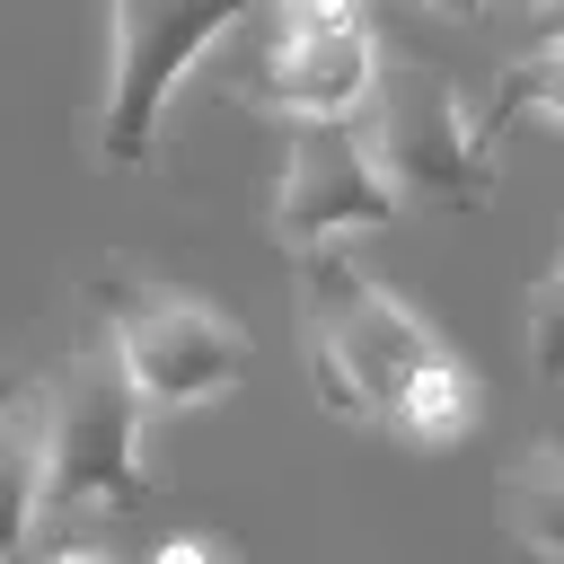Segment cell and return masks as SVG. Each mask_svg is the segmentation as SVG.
<instances>
[{"label": "cell", "mask_w": 564, "mask_h": 564, "mask_svg": "<svg viewBox=\"0 0 564 564\" xmlns=\"http://www.w3.org/2000/svg\"><path fill=\"white\" fill-rule=\"evenodd\" d=\"M520 115H555V123H564V44L520 53V62L502 70V88H494V106H485L476 123H485V141H502Z\"/></svg>", "instance_id": "11"}, {"label": "cell", "mask_w": 564, "mask_h": 564, "mask_svg": "<svg viewBox=\"0 0 564 564\" xmlns=\"http://www.w3.org/2000/svg\"><path fill=\"white\" fill-rule=\"evenodd\" d=\"M379 88V44L361 0H282V26L256 62V97L282 115H352Z\"/></svg>", "instance_id": "7"}, {"label": "cell", "mask_w": 564, "mask_h": 564, "mask_svg": "<svg viewBox=\"0 0 564 564\" xmlns=\"http://www.w3.org/2000/svg\"><path fill=\"white\" fill-rule=\"evenodd\" d=\"M53 564H106V555H88V546H62V555H53Z\"/></svg>", "instance_id": "16"}, {"label": "cell", "mask_w": 564, "mask_h": 564, "mask_svg": "<svg viewBox=\"0 0 564 564\" xmlns=\"http://www.w3.org/2000/svg\"><path fill=\"white\" fill-rule=\"evenodd\" d=\"M150 564H220V555H212V546H203V538H167V546H159V555H150Z\"/></svg>", "instance_id": "13"}, {"label": "cell", "mask_w": 564, "mask_h": 564, "mask_svg": "<svg viewBox=\"0 0 564 564\" xmlns=\"http://www.w3.org/2000/svg\"><path fill=\"white\" fill-rule=\"evenodd\" d=\"M9 405H26V379H9V370H0V414H9Z\"/></svg>", "instance_id": "15"}, {"label": "cell", "mask_w": 564, "mask_h": 564, "mask_svg": "<svg viewBox=\"0 0 564 564\" xmlns=\"http://www.w3.org/2000/svg\"><path fill=\"white\" fill-rule=\"evenodd\" d=\"M397 167L379 159L370 123L352 115H300L291 132V159H282V185H273V238L291 256L326 247V238H352V229H388L397 220Z\"/></svg>", "instance_id": "4"}, {"label": "cell", "mask_w": 564, "mask_h": 564, "mask_svg": "<svg viewBox=\"0 0 564 564\" xmlns=\"http://www.w3.org/2000/svg\"><path fill=\"white\" fill-rule=\"evenodd\" d=\"M247 18H256V0H115V70H106V115H97V159L150 167L176 79Z\"/></svg>", "instance_id": "2"}, {"label": "cell", "mask_w": 564, "mask_h": 564, "mask_svg": "<svg viewBox=\"0 0 564 564\" xmlns=\"http://www.w3.org/2000/svg\"><path fill=\"white\" fill-rule=\"evenodd\" d=\"M432 9H449V18H476V9H485V0H432Z\"/></svg>", "instance_id": "17"}, {"label": "cell", "mask_w": 564, "mask_h": 564, "mask_svg": "<svg viewBox=\"0 0 564 564\" xmlns=\"http://www.w3.org/2000/svg\"><path fill=\"white\" fill-rule=\"evenodd\" d=\"M370 141H379V159L397 167L405 194H441V203H485L494 194V141L441 70H414V62L379 70Z\"/></svg>", "instance_id": "5"}, {"label": "cell", "mask_w": 564, "mask_h": 564, "mask_svg": "<svg viewBox=\"0 0 564 564\" xmlns=\"http://www.w3.org/2000/svg\"><path fill=\"white\" fill-rule=\"evenodd\" d=\"M388 423H397L405 441H432V449H441V441H458V432L476 423V379L441 352V361H432V370L397 397V414H388Z\"/></svg>", "instance_id": "9"}, {"label": "cell", "mask_w": 564, "mask_h": 564, "mask_svg": "<svg viewBox=\"0 0 564 564\" xmlns=\"http://www.w3.org/2000/svg\"><path fill=\"white\" fill-rule=\"evenodd\" d=\"M441 361V335L388 300L370 273H352V256L326 238L308 247V379L326 414H397V397Z\"/></svg>", "instance_id": "1"}, {"label": "cell", "mask_w": 564, "mask_h": 564, "mask_svg": "<svg viewBox=\"0 0 564 564\" xmlns=\"http://www.w3.org/2000/svg\"><path fill=\"white\" fill-rule=\"evenodd\" d=\"M53 502V432L44 405H9L0 414V564L35 538V511Z\"/></svg>", "instance_id": "8"}, {"label": "cell", "mask_w": 564, "mask_h": 564, "mask_svg": "<svg viewBox=\"0 0 564 564\" xmlns=\"http://www.w3.org/2000/svg\"><path fill=\"white\" fill-rule=\"evenodd\" d=\"M529 18H538V44H564V0H529Z\"/></svg>", "instance_id": "14"}, {"label": "cell", "mask_w": 564, "mask_h": 564, "mask_svg": "<svg viewBox=\"0 0 564 564\" xmlns=\"http://www.w3.org/2000/svg\"><path fill=\"white\" fill-rule=\"evenodd\" d=\"M141 388L123 370V352L106 361H79L53 405H44V432H53V502L62 511H141L150 502V467H141Z\"/></svg>", "instance_id": "3"}, {"label": "cell", "mask_w": 564, "mask_h": 564, "mask_svg": "<svg viewBox=\"0 0 564 564\" xmlns=\"http://www.w3.org/2000/svg\"><path fill=\"white\" fill-rule=\"evenodd\" d=\"M529 361H538V379H564V256L546 264V282L529 300Z\"/></svg>", "instance_id": "12"}, {"label": "cell", "mask_w": 564, "mask_h": 564, "mask_svg": "<svg viewBox=\"0 0 564 564\" xmlns=\"http://www.w3.org/2000/svg\"><path fill=\"white\" fill-rule=\"evenodd\" d=\"M106 308H115V352L150 405H212L247 379V335L220 308L132 291L123 273H106Z\"/></svg>", "instance_id": "6"}, {"label": "cell", "mask_w": 564, "mask_h": 564, "mask_svg": "<svg viewBox=\"0 0 564 564\" xmlns=\"http://www.w3.org/2000/svg\"><path fill=\"white\" fill-rule=\"evenodd\" d=\"M511 529L529 555L564 564V441H546L520 476H511Z\"/></svg>", "instance_id": "10"}]
</instances>
